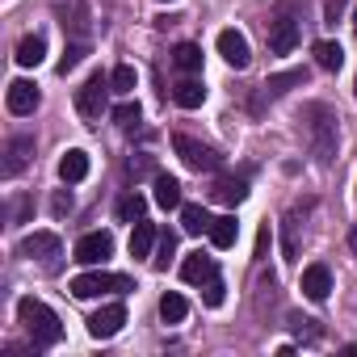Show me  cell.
Masks as SVG:
<instances>
[{"label":"cell","instance_id":"cell-16","mask_svg":"<svg viewBox=\"0 0 357 357\" xmlns=\"http://www.w3.org/2000/svg\"><path fill=\"white\" fill-rule=\"evenodd\" d=\"M59 176H63L68 185L84 181V176H89V155H84L80 147H68V151H63V160H59Z\"/></svg>","mask_w":357,"mask_h":357},{"label":"cell","instance_id":"cell-39","mask_svg":"<svg viewBox=\"0 0 357 357\" xmlns=\"http://www.w3.org/2000/svg\"><path fill=\"white\" fill-rule=\"evenodd\" d=\"M160 5H172V0H160Z\"/></svg>","mask_w":357,"mask_h":357},{"label":"cell","instance_id":"cell-34","mask_svg":"<svg viewBox=\"0 0 357 357\" xmlns=\"http://www.w3.org/2000/svg\"><path fill=\"white\" fill-rule=\"evenodd\" d=\"M344 17V0H328V5H324V26H336Z\"/></svg>","mask_w":357,"mask_h":357},{"label":"cell","instance_id":"cell-18","mask_svg":"<svg viewBox=\"0 0 357 357\" xmlns=\"http://www.w3.org/2000/svg\"><path fill=\"white\" fill-rule=\"evenodd\" d=\"M22 68H38L43 59H47V43L38 38V34H26L22 43H17V55H13Z\"/></svg>","mask_w":357,"mask_h":357},{"label":"cell","instance_id":"cell-3","mask_svg":"<svg viewBox=\"0 0 357 357\" xmlns=\"http://www.w3.org/2000/svg\"><path fill=\"white\" fill-rule=\"evenodd\" d=\"M109 93H114V84L101 76V72H93L80 89H76V114L84 118V122H101V114H105V101H109Z\"/></svg>","mask_w":357,"mask_h":357},{"label":"cell","instance_id":"cell-22","mask_svg":"<svg viewBox=\"0 0 357 357\" xmlns=\"http://www.w3.org/2000/svg\"><path fill=\"white\" fill-rule=\"evenodd\" d=\"M236 236H240L236 215H219V219L211 223V244H215V248H231V244H236Z\"/></svg>","mask_w":357,"mask_h":357},{"label":"cell","instance_id":"cell-21","mask_svg":"<svg viewBox=\"0 0 357 357\" xmlns=\"http://www.w3.org/2000/svg\"><path fill=\"white\" fill-rule=\"evenodd\" d=\"M311 55H315V63H319L324 72H340V63H344V51H340V43H332V38L315 43Z\"/></svg>","mask_w":357,"mask_h":357},{"label":"cell","instance_id":"cell-11","mask_svg":"<svg viewBox=\"0 0 357 357\" xmlns=\"http://www.w3.org/2000/svg\"><path fill=\"white\" fill-rule=\"evenodd\" d=\"M219 55H223L231 68H248V59H252L248 38H244L240 30H223V34H219Z\"/></svg>","mask_w":357,"mask_h":357},{"label":"cell","instance_id":"cell-17","mask_svg":"<svg viewBox=\"0 0 357 357\" xmlns=\"http://www.w3.org/2000/svg\"><path fill=\"white\" fill-rule=\"evenodd\" d=\"M215 198L223 206H240L248 198V181H244V176H219V181H215Z\"/></svg>","mask_w":357,"mask_h":357},{"label":"cell","instance_id":"cell-31","mask_svg":"<svg viewBox=\"0 0 357 357\" xmlns=\"http://www.w3.org/2000/svg\"><path fill=\"white\" fill-rule=\"evenodd\" d=\"M282 252H286V261H294V257H298V219H294V215L286 219V236H282Z\"/></svg>","mask_w":357,"mask_h":357},{"label":"cell","instance_id":"cell-1","mask_svg":"<svg viewBox=\"0 0 357 357\" xmlns=\"http://www.w3.org/2000/svg\"><path fill=\"white\" fill-rule=\"evenodd\" d=\"M303 135H307V147H311L315 164H332V155H336V114L324 101L303 105Z\"/></svg>","mask_w":357,"mask_h":357},{"label":"cell","instance_id":"cell-12","mask_svg":"<svg viewBox=\"0 0 357 357\" xmlns=\"http://www.w3.org/2000/svg\"><path fill=\"white\" fill-rule=\"evenodd\" d=\"M5 101H9V114H34L38 109V89L30 80H13L9 93H5Z\"/></svg>","mask_w":357,"mask_h":357},{"label":"cell","instance_id":"cell-6","mask_svg":"<svg viewBox=\"0 0 357 357\" xmlns=\"http://www.w3.org/2000/svg\"><path fill=\"white\" fill-rule=\"evenodd\" d=\"M80 265H105L114 257V236L109 231H89L76 240V252H72Z\"/></svg>","mask_w":357,"mask_h":357},{"label":"cell","instance_id":"cell-32","mask_svg":"<svg viewBox=\"0 0 357 357\" xmlns=\"http://www.w3.org/2000/svg\"><path fill=\"white\" fill-rule=\"evenodd\" d=\"M172 252H176V236H172V231H164V236H160V252L151 257V265H155V269H168Z\"/></svg>","mask_w":357,"mask_h":357},{"label":"cell","instance_id":"cell-24","mask_svg":"<svg viewBox=\"0 0 357 357\" xmlns=\"http://www.w3.org/2000/svg\"><path fill=\"white\" fill-rule=\"evenodd\" d=\"M172 63L181 68V72H202V47L198 43H181L172 51Z\"/></svg>","mask_w":357,"mask_h":357},{"label":"cell","instance_id":"cell-10","mask_svg":"<svg viewBox=\"0 0 357 357\" xmlns=\"http://www.w3.org/2000/svg\"><path fill=\"white\" fill-rule=\"evenodd\" d=\"M17 257L26 261H43V257H59V236L55 231H34L17 244Z\"/></svg>","mask_w":357,"mask_h":357},{"label":"cell","instance_id":"cell-37","mask_svg":"<svg viewBox=\"0 0 357 357\" xmlns=\"http://www.w3.org/2000/svg\"><path fill=\"white\" fill-rule=\"evenodd\" d=\"M26 215H30V198H22V202H17V223H26Z\"/></svg>","mask_w":357,"mask_h":357},{"label":"cell","instance_id":"cell-27","mask_svg":"<svg viewBox=\"0 0 357 357\" xmlns=\"http://www.w3.org/2000/svg\"><path fill=\"white\" fill-rule=\"evenodd\" d=\"M143 211H147V198H143V194H126V198L118 202V219H126V223H139Z\"/></svg>","mask_w":357,"mask_h":357},{"label":"cell","instance_id":"cell-8","mask_svg":"<svg viewBox=\"0 0 357 357\" xmlns=\"http://www.w3.org/2000/svg\"><path fill=\"white\" fill-rule=\"evenodd\" d=\"M298 47V17L282 13L278 22H269V51L273 55H290Z\"/></svg>","mask_w":357,"mask_h":357},{"label":"cell","instance_id":"cell-25","mask_svg":"<svg viewBox=\"0 0 357 357\" xmlns=\"http://www.w3.org/2000/svg\"><path fill=\"white\" fill-rule=\"evenodd\" d=\"M185 315H190V303H185L181 294H164V298H160V319H164V324H181Z\"/></svg>","mask_w":357,"mask_h":357},{"label":"cell","instance_id":"cell-23","mask_svg":"<svg viewBox=\"0 0 357 357\" xmlns=\"http://www.w3.org/2000/svg\"><path fill=\"white\" fill-rule=\"evenodd\" d=\"M211 211L206 206H181V227L190 231V236H202V231H211Z\"/></svg>","mask_w":357,"mask_h":357},{"label":"cell","instance_id":"cell-20","mask_svg":"<svg viewBox=\"0 0 357 357\" xmlns=\"http://www.w3.org/2000/svg\"><path fill=\"white\" fill-rule=\"evenodd\" d=\"M155 206H164V211L181 206V181H176V176H168V172L155 176Z\"/></svg>","mask_w":357,"mask_h":357},{"label":"cell","instance_id":"cell-29","mask_svg":"<svg viewBox=\"0 0 357 357\" xmlns=\"http://www.w3.org/2000/svg\"><path fill=\"white\" fill-rule=\"evenodd\" d=\"M114 126L135 130V126H139V105H135V101H122V105L114 109Z\"/></svg>","mask_w":357,"mask_h":357},{"label":"cell","instance_id":"cell-4","mask_svg":"<svg viewBox=\"0 0 357 357\" xmlns=\"http://www.w3.org/2000/svg\"><path fill=\"white\" fill-rule=\"evenodd\" d=\"M68 290H72L76 298H101V294H122V290H130V278H122V273H105V269H93V273L72 278Z\"/></svg>","mask_w":357,"mask_h":357},{"label":"cell","instance_id":"cell-14","mask_svg":"<svg viewBox=\"0 0 357 357\" xmlns=\"http://www.w3.org/2000/svg\"><path fill=\"white\" fill-rule=\"evenodd\" d=\"M328 290H332V273H328V265H307V269H303V294H307L311 303H324Z\"/></svg>","mask_w":357,"mask_h":357},{"label":"cell","instance_id":"cell-41","mask_svg":"<svg viewBox=\"0 0 357 357\" xmlns=\"http://www.w3.org/2000/svg\"><path fill=\"white\" fill-rule=\"evenodd\" d=\"M353 22H357V17H353Z\"/></svg>","mask_w":357,"mask_h":357},{"label":"cell","instance_id":"cell-40","mask_svg":"<svg viewBox=\"0 0 357 357\" xmlns=\"http://www.w3.org/2000/svg\"><path fill=\"white\" fill-rule=\"evenodd\" d=\"M353 194H357V190H353Z\"/></svg>","mask_w":357,"mask_h":357},{"label":"cell","instance_id":"cell-28","mask_svg":"<svg viewBox=\"0 0 357 357\" xmlns=\"http://www.w3.org/2000/svg\"><path fill=\"white\" fill-rule=\"evenodd\" d=\"M109 84H114V93H135L139 76H135V68H130V63H118V68H114V76H109Z\"/></svg>","mask_w":357,"mask_h":357},{"label":"cell","instance_id":"cell-2","mask_svg":"<svg viewBox=\"0 0 357 357\" xmlns=\"http://www.w3.org/2000/svg\"><path fill=\"white\" fill-rule=\"evenodd\" d=\"M17 319H22L26 336L34 340V349H51V344L63 340V324H59V315L43 298H22L17 303Z\"/></svg>","mask_w":357,"mask_h":357},{"label":"cell","instance_id":"cell-5","mask_svg":"<svg viewBox=\"0 0 357 357\" xmlns=\"http://www.w3.org/2000/svg\"><path fill=\"white\" fill-rule=\"evenodd\" d=\"M172 147H176V155L185 160V168H194V172H215V168H219V155H215L206 143L190 139V135H176Z\"/></svg>","mask_w":357,"mask_h":357},{"label":"cell","instance_id":"cell-36","mask_svg":"<svg viewBox=\"0 0 357 357\" xmlns=\"http://www.w3.org/2000/svg\"><path fill=\"white\" fill-rule=\"evenodd\" d=\"M126 172H130V176H143V172H151V164H147V160H130Z\"/></svg>","mask_w":357,"mask_h":357},{"label":"cell","instance_id":"cell-35","mask_svg":"<svg viewBox=\"0 0 357 357\" xmlns=\"http://www.w3.org/2000/svg\"><path fill=\"white\" fill-rule=\"evenodd\" d=\"M51 206H55V215H68V211H72V194H55Z\"/></svg>","mask_w":357,"mask_h":357},{"label":"cell","instance_id":"cell-30","mask_svg":"<svg viewBox=\"0 0 357 357\" xmlns=\"http://www.w3.org/2000/svg\"><path fill=\"white\" fill-rule=\"evenodd\" d=\"M84 55H89V47H84V43H72V47L63 51V59H59V76H68L72 68H80V59H84Z\"/></svg>","mask_w":357,"mask_h":357},{"label":"cell","instance_id":"cell-7","mask_svg":"<svg viewBox=\"0 0 357 357\" xmlns=\"http://www.w3.org/2000/svg\"><path fill=\"white\" fill-rule=\"evenodd\" d=\"M122 324H126V307L122 303H109V307H101V311L89 315V336L93 340H109V336L122 332Z\"/></svg>","mask_w":357,"mask_h":357},{"label":"cell","instance_id":"cell-33","mask_svg":"<svg viewBox=\"0 0 357 357\" xmlns=\"http://www.w3.org/2000/svg\"><path fill=\"white\" fill-rule=\"evenodd\" d=\"M202 298H206V307H223V278H219V273L206 282V294H202Z\"/></svg>","mask_w":357,"mask_h":357},{"label":"cell","instance_id":"cell-15","mask_svg":"<svg viewBox=\"0 0 357 357\" xmlns=\"http://www.w3.org/2000/svg\"><path fill=\"white\" fill-rule=\"evenodd\" d=\"M172 101L181 105V109H198V105L206 101V84H202V80H194V76L176 80V84H172Z\"/></svg>","mask_w":357,"mask_h":357},{"label":"cell","instance_id":"cell-19","mask_svg":"<svg viewBox=\"0 0 357 357\" xmlns=\"http://www.w3.org/2000/svg\"><path fill=\"white\" fill-rule=\"evenodd\" d=\"M155 240H160L155 223L139 219V223H135V231H130V257H151V244H155Z\"/></svg>","mask_w":357,"mask_h":357},{"label":"cell","instance_id":"cell-9","mask_svg":"<svg viewBox=\"0 0 357 357\" xmlns=\"http://www.w3.org/2000/svg\"><path fill=\"white\" fill-rule=\"evenodd\" d=\"M30 155H34V139H30V135H13V139L5 143V164H0V172H5V176H17V172L30 164Z\"/></svg>","mask_w":357,"mask_h":357},{"label":"cell","instance_id":"cell-38","mask_svg":"<svg viewBox=\"0 0 357 357\" xmlns=\"http://www.w3.org/2000/svg\"><path fill=\"white\" fill-rule=\"evenodd\" d=\"M353 97H357V80H353Z\"/></svg>","mask_w":357,"mask_h":357},{"label":"cell","instance_id":"cell-13","mask_svg":"<svg viewBox=\"0 0 357 357\" xmlns=\"http://www.w3.org/2000/svg\"><path fill=\"white\" fill-rule=\"evenodd\" d=\"M181 278H185L190 286H206V282L215 278V257H206V252H190V257L181 261Z\"/></svg>","mask_w":357,"mask_h":357},{"label":"cell","instance_id":"cell-26","mask_svg":"<svg viewBox=\"0 0 357 357\" xmlns=\"http://www.w3.org/2000/svg\"><path fill=\"white\" fill-rule=\"evenodd\" d=\"M298 84H307V72H303V68H294V72H278V76L265 80L269 93H290V89H298Z\"/></svg>","mask_w":357,"mask_h":357}]
</instances>
